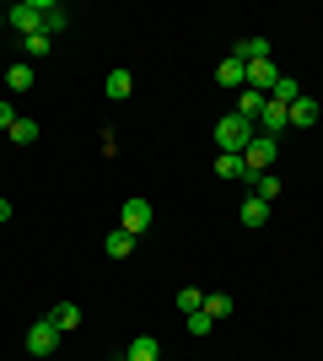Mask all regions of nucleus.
Listing matches in <instances>:
<instances>
[{
	"instance_id": "nucleus-8",
	"label": "nucleus",
	"mask_w": 323,
	"mask_h": 361,
	"mask_svg": "<svg viewBox=\"0 0 323 361\" xmlns=\"http://www.w3.org/2000/svg\"><path fill=\"white\" fill-rule=\"evenodd\" d=\"M215 178H227V183H248L243 157H237V151H221V157H215Z\"/></svg>"
},
{
	"instance_id": "nucleus-23",
	"label": "nucleus",
	"mask_w": 323,
	"mask_h": 361,
	"mask_svg": "<svg viewBox=\"0 0 323 361\" xmlns=\"http://www.w3.org/2000/svg\"><path fill=\"white\" fill-rule=\"evenodd\" d=\"M11 140H16V146H32V140H38V124H32V119H16L11 124Z\"/></svg>"
},
{
	"instance_id": "nucleus-27",
	"label": "nucleus",
	"mask_w": 323,
	"mask_h": 361,
	"mask_svg": "<svg viewBox=\"0 0 323 361\" xmlns=\"http://www.w3.org/2000/svg\"><path fill=\"white\" fill-rule=\"evenodd\" d=\"M0 221H11V200H0Z\"/></svg>"
},
{
	"instance_id": "nucleus-6",
	"label": "nucleus",
	"mask_w": 323,
	"mask_h": 361,
	"mask_svg": "<svg viewBox=\"0 0 323 361\" xmlns=\"http://www.w3.org/2000/svg\"><path fill=\"white\" fill-rule=\"evenodd\" d=\"M280 130H291V108H280V103H264V114H259V135H270V140H275Z\"/></svg>"
},
{
	"instance_id": "nucleus-20",
	"label": "nucleus",
	"mask_w": 323,
	"mask_h": 361,
	"mask_svg": "<svg viewBox=\"0 0 323 361\" xmlns=\"http://www.w3.org/2000/svg\"><path fill=\"white\" fill-rule=\"evenodd\" d=\"M6 87H11V92H27L32 87V65H11V71H6Z\"/></svg>"
},
{
	"instance_id": "nucleus-21",
	"label": "nucleus",
	"mask_w": 323,
	"mask_h": 361,
	"mask_svg": "<svg viewBox=\"0 0 323 361\" xmlns=\"http://www.w3.org/2000/svg\"><path fill=\"white\" fill-rule=\"evenodd\" d=\"M49 44H54L49 32H27V38H22V49H27V60H38V54H49Z\"/></svg>"
},
{
	"instance_id": "nucleus-1",
	"label": "nucleus",
	"mask_w": 323,
	"mask_h": 361,
	"mask_svg": "<svg viewBox=\"0 0 323 361\" xmlns=\"http://www.w3.org/2000/svg\"><path fill=\"white\" fill-rule=\"evenodd\" d=\"M253 135H259V130H253L243 114H227V119L215 124V146H221V151H237V157L248 151V140H253Z\"/></svg>"
},
{
	"instance_id": "nucleus-3",
	"label": "nucleus",
	"mask_w": 323,
	"mask_h": 361,
	"mask_svg": "<svg viewBox=\"0 0 323 361\" xmlns=\"http://www.w3.org/2000/svg\"><path fill=\"white\" fill-rule=\"evenodd\" d=\"M275 151H280V140H270V135H253V140H248V151H243V167H248V178H259V173H270V162H275Z\"/></svg>"
},
{
	"instance_id": "nucleus-22",
	"label": "nucleus",
	"mask_w": 323,
	"mask_h": 361,
	"mask_svg": "<svg viewBox=\"0 0 323 361\" xmlns=\"http://www.w3.org/2000/svg\"><path fill=\"white\" fill-rule=\"evenodd\" d=\"M200 307H205V291H194V286L178 291V313H200Z\"/></svg>"
},
{
	"instance_id": "nucleus-16",
	"label": "nucleus",
	"mask_w": 323,
	"mask_h": 361,
	"mask_svg": "<svg viewBox=\"0 0 323 361\" xmlns=\"http://www.w3.org/2000/svg\"><path fill=\"white\" fill-rule=\"evenodd\" d=\"M248 189H253V200H264V205H270V200H275L286 183H280L275 173H259V178H248Z\"/></svg>"
},
{
	"instance_id": "nucleus-2",
	"label": "nucleus",
	"mask_w": 323,
	"mask_h": 361,
	"mask_svg": "<svg viewBox=\"0 0 323 361\" xmlns=\"http://www.w3.org/2000/svg\"><path fill=\"white\" fill-rule=\"evenodd\" d=\"M49 11H54V0H22V6H11V11H6V22H11V27H22V38H27V32H44Z\"/></svg>"
},
{
	"instance_id": "nucleus-17",
	"label": "nucleus",
	"mask_w": 323,
	"mask_h": 361,
	"mask_svg": "<svg viewBox=\"0 0 323 361\" xmlns=\"http://www.w3.org/2000/svg\"><path fill=\"white\" fill-rule=\"evenodd\" d=\"M103 248H108V259H129V254H135V238L119 226V232H108V238H103Z\"/></svg>"
},
{
	"instance_id": "nucleus-25",
	"label": "nucleus",
	"mask_w": 323,
	"mask_h": 361,
	"mask_svg": "<svg viewBox=\"0 0 323 361\" xmlns=\"http://www.w3.org/2000/svg\"><path fill=\"white\" fill-rule=\"evenodd\" d=\"M210 324H215V318L205 313V307H200V313H189V334H210Z\"/></svg>"
},
{
	"instance_id": "nucleus-26",
	"label": "nucleus",
	"mask_w": 323,
	"mask_h": 361,
	"mask_svg": "<svg viewBox=\"0 0 323 361\" xmlns=\"http://www.w3.org/2000/svg\"><path fill=\"white\" fill-rule=\"evenodd\" d=\"M11 124H16V108H11V103H0V130H11Z\"/></svg>"
},
{
	"instance_id": "nucleus-10",
	"label": "nucleus",
	"mask_w": 323,
	"mask_h": 361,
	"mask_svg": "<svg viewBox=\"0 0 323 361\" xmlns=\"http://www.w3.org/2000/svg\"><path fill=\"white\" fill-rule=\"evenodd\" d=\"M264 103H270V97H264V92H253V87H243V92H237V114H243L248 124H259Z\"/></svg>"
},
{
	"instance_id": "nucleus-14",
	"label": "nucleus",
	"mask_w": 323,
	"mask_h": 361,
	"mask_svg": "<svg viewBox=\"0 0 323 361\" xmlns=\"http://www.w3.org/2000/svg\"><path fill=\"white\" fill-rule=\"evenodd\" d=\"M296 97H302V87H296V75H280L275 87H270V103H280V108H291Z\"/></svg>"
},
{
	"instance_id": "nucleus-24",
	"label": "nucleus",
	"mask_w": 323,
	"mask_h": 361,
	"mask_svg": "<svg viewBox=\"0 0 323 361\" xmlns=\"http://www.w3.org/2000/svg\"><path fill=\"white\" fill-rule=\"evenodd\" d=\"M205 313H210V318H227V313H232V297H227V291H215V297H205Z\"/></svg>"
},
{
	"instance_id": "nucleus-19",
	"label": "nucleus",
	"mask_w": 323,
	"mask_h": 361,
	"mask_svg": "<svg viewBox=\"0 0 323 361\" xmlns=\"http://www.w3.org/2000/svg\"><path fill=\"white\" fill-rule=\"evenodd\" d=\"M237 216H243V226H264V221H270V205L248 195V200H243V211H237Z\"/></svg>"
},
{
	"instance_id": "nucleus-7",
	"label": "nucleus",
	"mask_w": 323,
	"mask_h": 361,
	"mask_svg": "<svg viewBox=\"0 0 323 361\" xmlns=\"http://www.w3.org/2000/svg\"><path fill=\"white\" fill-rule=\"evenodd\" d=\"M119 361H162V345H156L151 334H135L129 345H124V356Z\"/></svg>"
},
{
	"instance_id": "nucleus-11",
	"label": "nucleus",
	"mask_w": 323,
	"mask_h": 361,
	"mask_svg": "<svg viewBox=\"0 0 323 361\" xmlns=\"http://www.w3.org/2000/svg\"><path fill=\"white\" fill-rule=\"evenodd\" d=\"M215 81L243 92V87H248V65H243V60H221V65H215Z\"/></svg>"
},
{
	"instance_id": "nucleus-18",
	"label": "nucleus",
	"mask_w": 323,
	"mask_h": 361,
	"mask_svg": "<svg viewBox=\"0 0 323 361\" xmlns=\"http://www.w3.org/2000/svg\"><path fill=\"white\" fill-rule=\"evenodd\" d=\"M291 124L296 130H312V124H318V103H312V97H296L291 103Z\"/></svg>"
},
{
	"instance_id": "nucleus-15",
	"label": "nucleus",
	"mask_w": 323,
	"mask_h": 361,
	"mask_svg": "<svg viewBox=\"0 0 323 361\" xmlns=\"http://www.w3.org/2000/svg\"><path fill=\"white\" fill-rule=\"evenodd\" d=\"M232 60H243V65H259V60H270V44H264V38H243Z\"/></svg>"
},
{
	"instance_id": "nucleus-28",
	"label": "nucleus",
	"mask_w": 323,
	"mask_h": 361,
	"mask_svg": "<svg viewBox=\"0 0 323 361\" xmlns=\"http://www.w3.org/2000/svg\"><path fill=\"white\" fill-rule=\"evenodd\" d=\"M0 27H6V11H0Z\"/></svg>"
},
{
	"instance_id": "nucleus-5",
	"label": "nucleus",
	"mask_w": 323,
	"mask_h": 361,
	"mask_svg": "<svg viewBox=\"0 0 323 361\" xmlns=\"http://www.w3.org/2000/svg\"><path fill=\"white\" fill-rule=\"evenodd\" d=\"M27 350H32V356H54V350H60V329H54L49 318H32V329H27Z\"/></svg>"
},
{
	"instance_id": "nucleus-13",
	"label": "nucleus",
	"mask_w": 323,
	"mask_h": 361,
	"mask_svg": "<svg viewBox=\"0 0 323 361\" xmlns=\"http://www.w3.org/2000/svg\"><path fill=\"white\" fill-rule=\"evenodd\" d=\"M49 324H54V329H60V334L81 329V307H76V302H60V307H54V313H49Z\"/></svg>"
},
{
	"instance_id": "nucleus-4",
	"label": "nucleus",
	"mask_w": 323,
	"mask_h": 361,
	"mask_svg": "<svg viewBox=\"0 0 323 361\" xmlns=\"http://www.w3.org/2000/svg\"><path fill=\"white\" fill-rule=\"evenodd\" d=\"M156 221V211H151V200H124V211H119V226L124 232H129V238H140V232H146V226Z\"/></svg>"
},
{
	"instance_id": "nucleus-9",
	"label": "nucleus",
	"mask_w": 323,
	"mask_h": 361,
	"mask_svg": "<svg viewBox=\"0 0 323 361\" xmlns=\"http://www.w3.org/2000/svg\"><path fill=\"white\" fill-rule=\"evenodd\" d=\"M275 81H280V71H275L270 60L248 65V87H253V92H264V97H270V87H275Z\"/></svg>"
},
{
	"instance_id": "nucleus-12",
	"label": "nucleus",
	"mask_w": 323,
	"mask_h": 361,
	"mask_svg": "<svg viewBox=\"0 0 323 361\" xmlns=\"http://www.w3.org/2000/svg\"><path fill=\"white\" fill-rule=\"evenodd\" d=\"M103 92H108V97H113V103H124V97H129V92H135V75H129V71H108Z\"/></svg>"
}]
</instances>
